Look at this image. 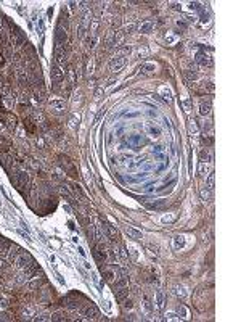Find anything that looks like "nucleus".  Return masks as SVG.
<instances>
[{
    "label": "nucleus",
    "mask_w": 241,
    "mask_h": 322,
    "mask_svg": "<svg viewBox=\"0 0 241 322\" xmlns=\"http://www.w3.org/2000/svg\"><path fill=\"white\" fill-rule=\"evenodd\" d=\"M50 74H52V79L55 81V87H58V84L64 79V71H63V68L58 66V65H53V66H52V71H50Z\"/></svg>",
    "instance_id": "obj_1"
},
{
    "label": "nucleus",
    "mask_w": 241,
    "mask_h": 322,
    "mask_svg": "<svg viewBox=\"0 0 241 322\" xmlns=\"http://www.w3.org/2000/svg\"><path fill=\"white\" fill-rule=\"evenodd\" d=\"M124 65H126V58H124V56H119V55H117V56H114V58L109 61V69L114 71V73H117Z\"/></svg>",
    "instance_id": "obj_2"
},
{
    "label": "nucleus",
    "mask_w": 241,
    "mask_h": 322,
    "mask_svg": "<svg viewBox=\"0 0 241 322\" xmlns=\"http://www.w3.org/2000/svg\"><path fill=\"white\" fill-rule=\"evenodd\" d=\"M66 39H68V36H66V31H64L61 26H58L57 36H55V44H57V47H64Z\"/></svg>",
    "instance_id": "obj_3"
},
{
    "label": "nucleus",
    "mask_w": 241,
    "mask_h": 322,
    "mask_svg": "<svg viewBox=\"0 0 241 322\" xmlns=\"http://www.w3.org/2000/svg\"><path fill=\"white\" fill-rule=\"evenodd\" d=\"M93 256L95 259H97L98 263H105L106 259H108V255H106V251H105V246L100 243L97 248H95V251H93Z\"/></svg>",
    "instance_id": "obj_4"
},
{
    "label": "nucleus",
    "mask_w": 241,
    "mask_h": 322,
    "mask_svg": "<svg viewBox=\"0 0 241 322\" xmlns=\"http://www.w3.org/2000/svg\"><path fill=\"white\" fill-rule=\"evenodd\" d=\"M55 60H57L58 66L66 63V50H64V47H57L55 48Z\"/></svg>",
    "instance_id": "obj_5"
},
{
    "label": "nucleus",
    "mask_w": 241,
    "mask_h": 322,
    "mask_svg": "<svg viewBox=\"0 0 241 322\" xmlns=\"http://www.w3.org/2000/svg\"><path fill=\"white\" fill-rule=\"evenodd\" d=\"M105 225V230H106V235H108V239L111 240V242H116L117 240V232H116V229L113 227L111 224H103Z\"/></svg>",
    "instance_id": "obj_6"
},
{
    "label": "nucleus",
    "mask_w": 241,
    "mask_h": 322,
    "mask_svg": "<svg viewBox=\"0 0 241 322\" xmlns=\"http://www.w3.org/2000/svg\"><path fill=\"white\" fill-rule=\"evenodd\" d=\"M29 263H34V259H32L29 255H21L19 259H18V266L19 267H24V269L29 266Z\"/></svg>",
    "instance_id": "obj_7"
},
{
    "label": "nucleus",
    "mask_w": 241,
    "mask_h": 322,
    "mask_svg": "<svg viewBox=\"0 0 241 322\" xmlns=\"http://www.w3.org/2000/svg\"><path fill=\"white\" fill-rule=\"evenodd\" d=\"M27 184H29V176H27V172H19L18 174V187L24 189Z\"/></svg>",
    "instance_id": "obj_8"
},
{
    "label": "nucleus",
    "mask_w": 241,
    "mask_h": 322,
    "mask_svg": "<svg viewBox=\"0 0 241 322\" xmlns=\"http://www.w3.org/2000/svg\"><path fill=\"white\" fill-rule=\"evenodd\" d=\"M211 113V101H201L199 105V115L201 116H206Z\"/></svg>",
    "instance_id": "obj_9"
},
{
    "label": "nucleus",
    "mask_w": 241,
    "mask_h": 322,
    "mask_svg": "<svg viewBox=\"0 0 241 322\" xmlns=\"http://www.w3.org/2000/svg\"><path fill=\"white\" fill-rule=\"evenodd\" d=\"M84 316L88 319H95L98 316V309L95 308V306H90V308H87V309H84Z\"/></svg>",
    "instance_id": "obj_10"
},
{
    "label": "nucleus",
    "mask_w": 241,
    "mask_h": 322,
    "mask_svg": "<svg viewBox=\"0 0 241 322\" xmlns=\"http://www.w3.org/2000/svg\"><path fill=\"white\" fill-rule=\"evenodd\" d=\"M37 271H39V266H37L36 263H31L29 266L24 269V274H26V277H32V275H34Z\"/></svg>",
    "instance_id": "obj_11"
},
{
    "label": "nucleus",
    "mask_w": 241,
    "mask_h": 322,
    "mask_svg": "<svg viewBox=\"0 0 241 322\" xmlns=\"http://www.w3.org/2000/svg\"><path fill=\"white\" fill-rule=\"evenodd\" d=\"M126 234H129L130 237H133V239H142V232L137 229H133V227H126Z\"/></svg>",
    "instance_id": "obj_12"
},
{
    "label": "nucleus",
    "mask_w": 241,
    "mask_h": 322,
    "mask_svg": "<svg viewBox=\"0 0 241 322\" xmlns=\"http://www.w3.org/2000/svg\"><path fill=\"white\" fill-rule=\"evenodd\" d=\"M199 158H201V163H209L212 160V155L209 153V150H201V153H199Z\"/></svg>",
    "instance_id": "obj_13"
},
{
    "label": "nucleus",
    "mask_w": 241,
    "mask_h": 322,
    "mask_svg": "<svg viewBox=\"0 0 241 322\" xmlns=\"http://www.w3.org/2000/svg\"><path fill=\"white\" fill-rule=\"evenodd\" d=\"M196 61H198V63H201V65H212V60H211V56H207V55H204V53L198 55V58H196Z\"/></svg>",
    "instance_id": "obj_14"
},
{
    "label": "nucleus",
    "mask_w": 241,
    "mask_h": 322,
    "mask_svg": "<svg viewBox=\"0 0 241 322\" xmlns=\"http://www.w3.org/2000/svg\"><path fill=\"white\" fill-rule=\"evenodd\" d=\"M127 284H129V280H127L126 277H122L121 280H117V282H114V284H113V288H114V290H119V288H124V287H127Z\"/></svg>",
    "instance_id": "obj_15"
},
{
    "label": "nucleus",
    "mask_w": 241,
    "mask_h": 322,
    "mask_svg": "<svg viewBox=\"0 0 241 322\" xmlns=\"http://www.w3.org/2000/svg\"><path fill=\"white\" fill-rule=\"evenodd\" d=\"M129 295V288H121L119 292H116V300L117 301H122V300H126V296Z\"/></svg>",
    "instance_id": "obj_16"
},
{
    "label": "nucleus",
    "mask_w": 241,
    "mask_h": 322,
    "mask_svg": "<svg viewBox=\"0 0 241 322\" xmlns=\"http://www.w3.org/2000/svg\"><path fill=\"white\" fill-rule=\"evenodd\" d=\"M103 277L108 280V282H113L114 277H116V274H114L113 269H105V271H103Z\"/></svg>",
    "instance_id": "obj_17"
},
{
    "label": "nucleus",
    "mask_w": 241,
    "mask_h": 322,
    "mask_svg": "<svg viewBox=\"0 0 241 322\" xmlns=\"http://www.w3.org/2000/svg\"><path fill=\"white\" fill-rule=\"evenodd\" d=\"M140 69H142V73H145V74H151V73L156 71V65H151V63L150 65H143Z\"/></svg>",
    "instance_id": "obj_18"
},
{
    "label": "nucleus",
    "mask_w": 241,
    "mask_h": 322,
    "mask_svg": "<svg viewBox=\"0 0 241 322\" xmlns=\"http://www.w3.org/2000/svg\"><path fill=\"white\" fill-rule=\"evenodd\" d=\"M201 142H203V145H206V148L207 147H211L212 143H214V137H212V135H203V137H201Z\"/></svg>",
    "instance_id": "obj_19"
},
{
    "label": "nucleus",
    "mask_w": 241,
    "mask_h": 322,
    "mask_svg": "<svg viewBox=\"0 0 241 322\" xmlns=\"http://www.w3.org/2000/svg\"><path fill=\"white\" fill-rule=\"evenodd\" d=\"M156 304H158V308L162 309L164 308V295H162V292L159 290L158 293H156Z\"/></svg>",
    "instance_id": "obj_20"
},
{
    "label": "nucleus",
    "mask_w": 241,
    "mask_h": 322,
    "mask_svg": "<svg viewBox=\"0 0 241 322\" xmlns=\"http://www.w3.org/2000/svg\"><path fill=\"white\" fill-rule=\"evenodd\" d=\"M174 293L180 298H185V295H187V292H185V288L182 285H174Z\"/></svg>",
    "instance_id": "obj_21"
},
{
    "label": "nucleus",
    "mask_w": 241,
    "mask_h": 322,
    "mask_svg": "<svg viewBox=\"0 0 241 322\" xmlns=\"http://www.w3.org/2000/svg\"><path fill=\"white\" fill-rule=\"evenodd\" d=\"M24 127L27 129V132H29V134H34L36 132V126H34V122H32L31 119H24Z\"/></svg>",
    "instance_id": "obj_22"
},
{
    "label": "nucleus",
    "mask_w": 241,
    "mask_h": 322,
    "mask_svg": "<svg viewBox=\"0 0 241 322\" xmlns=\"http://www.w3.org/2000/svg\"><path fill=\"white\" fill-rule=\"evenodd\" d=\"M8 250H10V243H8V242L0 240V255H5Z\"/></svg>",
    "instance_id": "obj_23"
},
{
    "label": "nucleus",
    "mask_w": 241,
    "mask_h": 322,
    "mask_svg": "<svg viewBox=\"0 0 241 322\" xmlns=\"http://www.w3.org/2000/svg\"><path fill=\"white\" fill-rule=\"evenodd\" d=\"M214 182H215V174L211 172L209 177H207V189H209V190L214 189Z\"/></svg>",
    "instance_id": "obj_24"
},
{
    "label": "nucleus",
    "mask_w": 241,
    "mask_h": 322,
    "mask_svg": "<svg viewBox=\"0 0 241 322\" xmlns=\"http://www.w3.org/2000/svg\"><path fill=\"white\" fill-rule=\"evenodd\" d=\"M174 245H175V248H182V246H185V239H183L182 235L175 237V240H174Z\"/></svg>",
    "instance_id": "obj_25"
},
{
    "label": "nucleus",
    "mask_w": 241,
    "mask_h": 322,
    "mask_svg": "<svg viewBox=\"0 0 241 322\" xmlns=\"http://www.w3.org/2000/svg\"><path fill=\"white\" fill-rule=\"evenodd\" d=\"M18 79H19V82L23 84V86H26V84L29 82L27 81V76L24 74V71H18Z\"/></svg>",
    "instance_id": "obj_26"
},
{
    "label": "nucleus",
    "mask_w": 241,
    "mask_h": 322,
    "mask_svg": "<svg viewBox=\"0 0 241 322\" xmlns=\"http://www.w3.org/2000/svg\"><path fill=\"white\" fill-rule=\"evenodd\" d=\"M68 74H69V79H71V86H74V84H76V71H74V68H72V66H69Z\"/></svg>",
    "instance_id": "obj_27"
},
{
    "label": "nucleus",
    "mask_w": 241,
    "mask_h": 322,
    "mask_svg": "<svg viewBox=\"0 0 241 322\" xmlns=\"http://www.w3.org/2000/svg\"><path fill=\"white\" fill-rule=\"evenodd\" d=\"M145 308H146V311H148L150 314L153 313V303H151L150 298H146V296H145Z\"/></svg>",
    "instance_id": "obj_28"
},
{
    "label": "nucleus",
    "mask_w": 241,
    "mask_h": 322,
    "mask_svg": "<svg viewBox=\"0 0 241 322\" xmlns=\"http://www.w3.org/2000/svg\"><path fill=\"white\" fill-rule=\"evenodd\" d=\"M50 105H52L53 108H64V101H58V100H52Z\"/></svg>",
    "instance_id": "obj_29"
},
{
    "label": "nucleus",
    "mask_w": 241,
    "mask_h": 322,
    "mask_svg": "<svg viewBox=\"0 0 241 322\" xmlns=\"http://www.w3.org/2000/svg\"><path fill=\"white\" fill-rule=\"evenodd\" d=\"M140 29H142V32H150L151 29H153V24H151V23H145Z\"/></svg>",
    "instance_id": "obj_30"
},
{
    "label": "nucleus",
    "mask_w": 241,
    "mask_h": 322,
    "mask_svg": "<svg viewBox=\"0 0 241 322\" xmlns=\"http://www.w3.org/2000/svg\"><path fill=\"white\" fill-rule=\"evenodd\" d=\"M119 256L122 259H127L129 255H127V250H126V246H119Z\"/></svg>",
    "instance_id": "obj_31"
},
{
    "label": "nucleus",
    "mask_w": 241,
    "mask_h": 322,
    "mask_svg": "<svg viewBox=\"0 0 241 322\" xmlns=\"http://www.w3.org/2000/svg\"><path fill=\"white\" fill-rule=\"evenodd\" d=\"M121 303H122V306H124L126 309H132V308H133V303H132V300H122Z\"/></svg>",
    "instance_id": "obj_32"
},
{
    "label": "nucleus",
    "mask_w": 241,
    "mask_h": 322,
    "mask_svg": "<svg viewBox=\"0 0 241 322\" xmlns=\"http://www.w3.org/2000/svg\"><path fill=\"white\" fill-rule=\"evenodd\" d=\"M190 132L191 134H198V126H196V122L195 121H190Z\"/></svg>",
    "instance_id": "obj_33"
},
{
    "label": "nucleus",
    "mask_w": 241,
    "mask_h": 322,
    "mask_svg": "<svg viewBox=\"0 0 241 322\" xmlns=\"http://www.w3.org/2000/svg\"><path fill=\"white\" fill-rule=\"evenodd\" d=\"M8 127L10 129H15L16 127V118L15 116H10L8 118Z\"/></svg>",
    "instance_id": "obj_34"
},
{
    "label": "nucleus",
    "mask_w": 241,
    "mask_h": 322,
    "mask_svg": "<svg viewBox=\"0 0 241 322\" xmlns=\"http://www.w3.org/2000/svg\"><path fill=\"white\" fill-rule=\"evenodd\" d=\"M206 171H207V163H201L199 161V174H201V176H204Z\"/></svg>",
    "instance_id": "obj_35"
},
{
    "label": "nucleus",
    "mask_w": 241,
    "mask_h": 322,
    "mask_svg": "<svg viewBox=\"0 0 241 322\" xmlns=\"http://www.w3.org/2000/svg\"><path fill=\"white\" fill-rule=\"evenodd\" d=\"M166 319H167V320H180V317H177V316L174 314V313H167V314H166Z\"/></svg>",
    "instance_id": "obj_36"
},
{
    "label": "nucleus",
    "mask_w": 241,
    "mask_h": 322,
    "mask_svg": "<svg viewBox=\"0 0 241 322\" xmlns=\"http://www.w3.org/2000/svg\"><path fill=\"white\" fill-rule=\"evenodd\" d=\"M146 248H148V250H151V253L154 251V255H158V250H159V248H158V245H153V243H150Z\"/></svg>",
    "instance_id": "obj_37"
},
{
    "label": "nucleus",
    "mask_w": 241,
    "mask_h": 322,
    "mask_svg": "<svg viewBox=\"0 0 241 322\" xmlns=\"http://www.w3.org/2000/svg\"><path fill=\"white\" fill-rule=\"evenodd\" d=\"M178 314H182V317H187L188 316V311L185 309L183 306H178Z\"/></svg>",
    "instance_id": "obj_38"
},
{
    "label": "nucleus",
    "mask_w": 241,
    "mask_h": 322,
    "mask_svg": "<svg viewBox=\"0 0 241 322\" xmlns=\"http://www.w3.org/2000/svg\"><path fill=\"white\" fill-rule=\"evenodd\" d=\"M97 29H98V19H93L92 27H90V32H97Z\"/></svg>",
    "instance_id": "obj_39"
},
{
    "label": "nucleus",
    "mask_w": 241,
    "mask_h": 322,
    "mask_svg": "<svg viewBox=\"0 0 241 322\" xmlns=\"http://www.w3.org/2000/svg\"><path fill=\"white\" fill-rule=\"evenodd\" d=\"M85 71H87V73H92V71H93V60H90V61H88V63H87V66H85Z\"/></svg>",
    "instance_id": "obj_40"
},
{
    "label": "nucleus",
    "mask_w": 241,
    "mask_h": 322,
    "mask_svg": "<svg viewBox=\"0 0 241 322\" xmlns=\"http://www.w3.org/2000/svg\"><path fill=\"white\" fill-rule=\"evenodd\" d=\"M201 196H203V200H209L211 198V193H207L206 190H201Z\"/></svg>",
    "instance_id": "obj_41"
},
{
    "label": "nucleus",
    "mask_w": 241,
    "mask_h": 322,
    "mask_svg": "<svg viewBox=\"0 0 241 322\" xmlns=\"http://www.w3.org/2000/svg\"><path fill=\"white\" fill-rule=\"evenodd\" d=\"M162 95H164V98H167V100L170 101V92H169V90L164 89V90H162Z\"/></svg>",
    "instance_id": "obj_42"
},
{
    "label": "nucleus",
    "mask_w": 241,
    "mask_h": 322,
    "mask_svg": "<svg viewBox=\"0 0 241 322\" xmlns=\"http://www.w3.org/2000/svg\"><path fill=\"white\" fill-rule=\"evenodd\" d=\"M37 145L40 147V148H43V147H45V142H43V139H42V137H39V139H37Z\"/></svg>",
    "instance_id": "obj_43"
},
{
    "label": "nucleus",
    "mask_w": 241,
    "mask_h": 322,
    "mask_svg": "<svg viewBox=\"0 0 241 322\" xmlns=\"http://www.w3.org/2000/svg\"><path fill=\"white\" fill-rule=\"evenodd\" d=\"M102 92H103V89H102V87L97 89V92H95V97H100V95H102Z\"/></svg>",
    "instance_id": "obj_44"
},
{
    "label": "nucleus",
    "mask_w": 241,
    "mask_h": 322,
    "mask_svg": "<svg viewBox=\"0 0 241 322\" xmlns=\"http://www.w3.org/2000/svg\"><path fill=\"white\" fill-rule=\"evenodd\" d=\"M185 108H187V111H190V100L185 101Z\"/></svg>",
    "instance_id": "obj_45"
},
{
    "label": "nucleus",
    "mask_w": 241,
    "mask_h": 322,
    "mask_svg": "<svg viewBox=\"0 0 241 322\" xmlns=\"http://www.w3.org/2000/svg\"><path fill=\"white\" fill-rule=\"evenodd\" d=\"M0 87H2V81H0Z\"/></svg>",
    "instance_id": "obj_46"
},
{
    "label": "nucleus",
    "mask_w": 241,
    "mask_h": 322,
    "mask_svg": "<svg viewBox=\"0 0 241 322\" xmlns=\"http://www.w3.org/2000/svg\"><path fill=\"white\" fill-rule=\"evenodd\" d=\"M2 264H3V263H2V261H0V266H2Z\"/></svg>",
    "instance_id": "obj_47"
}]
</instances>
